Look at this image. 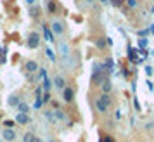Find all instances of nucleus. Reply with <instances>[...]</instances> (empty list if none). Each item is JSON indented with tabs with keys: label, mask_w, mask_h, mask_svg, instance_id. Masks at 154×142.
<instances>
[{
	"label": "nucleus",
	"mask_w": 154,
	"mask_h": 142,
	"mask_svg": "<svg viewBox=\"0 0 154 142\" xmlns=\"http://www.w3.org/2000/svg\"><path fill=\"white\" fill-rule=\"evenodd\" d=\"M128 5H130V7H135V5H137V0H128Z\"/></svg>",
	"instance_id": "nucleus-1"
},
{
	"label": "nucleus",
	"mask_w": 154,
	"mask_h": 142,
	"mask_svg": "<svg viewBox=\"0 0 154 142\" xmlns=\"http://www.w3.org/2000/svg\"><path fill=\"white\" fill-rule=\"evenodd\" d=\"M151 31H152V33H154V24H152V26H151Z\"/></svg>",
	"instance_id": "nucleus-2"
}]
</instances>
